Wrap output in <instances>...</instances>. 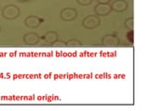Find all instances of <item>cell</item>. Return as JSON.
I'll return each mask as SVG.
<instances>
[{"instance_id": "cell-4", "label": "cell", "mask_w": 149, "mask_h": 111, "mask_svg": "<svg viewBox=\"0 0 149 111\" xmlns=\"http://www.w3.org/2000/svg\"><path fill=\"white\" fill-rule=\"evenodd\" d=\"M102 45L104 46H118L120 45V40L114 34H106L102 37Z\"/></svg>"}, {"instance_id": "cell-10", "label": "cell", "mask_w": 149, "mask_h": 111, "mask_svg": "<svg viewBox=\"0 0 149 111\" xmlns=\"http://www.w3.org/2000/svg\"><path fill=\"white\" fill-rule=\"evenodd\" d=\"M81 42L76 39H72L66 42V46H70V47H78V46H81Z\"/></svg>"}, {"instance_id": "cell-16", "label": "cell", "mask_w": 149, "mask_h": 111, "mask_svg": "<svg viewBox=\"0 0 149 111\" xmlns=\"http://www.w3.org/2000/svg\"><path fill=\"white\" fill-rule=\"evenodd\" d=\"M18 2H21V3H24V2H27L28 0H17Z\"/></svg>"}, {"instance_id": "cell-15", "label": "cell", "mask_w": 149, "mask_h": 111, "mask_svg": "<svg viewBox=\"0 0 149 111\" xmlns=\"http://www.w3.org/2000/svg\"><path fill=\"white\" fill-rule=\"evenodd\" d=\"M112 0H97L98 4H109Z\"/></svg>"}, {"instance_id": "cell-17", "label": "cell", "mask_w": 149, "mask_h": 111, "mask_svg": "<svg viewBox=\"0 0 149 111\" xmlns=\"http://www.w3.org/2000/svg\"><path fill=\"white\" fill-rule=\"evenodd\" d=\"M0 31H1V27H0Z\"/></svg>"}, {"instance_id": "cell-1", "label": "cell", "mask_w": 149, "mask_h": 111, "mask_svg": "<svg viewBox=\"0 0 149 111\" xmlns=\"http://www.w3.org/2000/svg\"><path fill=\"white\" fill-rule=\"evenodd\" d=\"M20 8L15 5H8L2 10V17L6 20H14L20 16Z\"/></svg>"}, {"instance_id": "cell-7", "label": "cell", "mask_w": 149, "mask_h": 111, "mask_svg": "<svg viewBox=\"0 0 149 111\" xmlns=\"http://www.w3.org/2000/svg\"><path fill=\"white\" fill-rule=\"evenodd\" d=\"M129 8V4L125 0H116L111 5V9L116 12H123L127 10Z\"/></svg>"}, {"instance_id": "cell-12", "label": "cell", "mask_w": 149, "mask_h": 111, "mask_svg": "<svg viewBox=\"0 0 149 111\" xmlns=\"http://www.w3.org/2000/svg\"><path fill=\"white\" fill-rule=\"evenodd\" d=\"M52 46H54V47H65L66 46V42L57 40L52 44Z\"/></svg>"}, {"instance_id": "cell-2", "label": "cell", "mask_w": 149, "mask_h": 111, "mask_svg": "<svg viewBox=\"0 0 149 111\" xmlns=\"http://www.w3.org/2000/svg\"><path fill=\"white\" fill-rule=\"evenodd\" d=\"M101 23V20L98 16L95 15H91L86 17L84 20L82 21V25L83 27H85L86 29H94V28L98 27Z\"/></svg>"}, {"instance_id": "cell-9", "label": "cell", "mask_w": 149, "mask_h": 111, "mask_svg": "<svg viewBox=\"0 0 149 111\" xmlns=\"http://www.w3.org/2000/svg\"><path fill=\"white\" fill-rule=\"evenodd\" d=\"M43 38H44V40L47 42V43H49V44H53L55 41H57V40H58V34H57L56 32L50 31V32H46Z\"/></svg>"}, {"instance_id": "cell-8", "label": "cell", "mask_w": 149, "mask_h": 111, "mask_svg": "<svg viewBox=\"0 0 149 111\" xmlns=\"http://www.w3.org/2000/svg\"><path fill=\"white\" fill-rule=\"evenodd\" d=\"M42 22H43V20L36 16H29L24 21L25 25L28 28H37Z\"/></svg>"}, {"instance_id": "cell-5", "label": "cell", "mask_w": 149, "mask_h": 111, "mask_svg": "<svg viewBox=\"0 0 149 111\" xmlns=\"http://www.w3.org/2000/svg\"><path fill=\"white\" fill-rule=\"evenodd\" d=\"M111 11V6L108 4H98L94 8V12L96 16H106Z\"/></svg>"}, {"instance_id": "cell-14", "label": "cell", "mask_w": 149, "mask_h": 111, "mask_svg": "<svg viewBox=\"0 0 149 111\" xmlns=\"http://www.w3.org/2000/svg\"><path fill=\"white\" fill-rule=\"evenodd\" d=\"M127 39L130 42V44L133 43V31H130L127 34Z\"/></svg>"}, {"instance_id": "cell-3", "label": "cell", "mask_w": 149, "mask_h": 111, "mask_svg": "<svg viewBox=\"0 0 149 111\" xmlns=\"http://www.w3.org/2000/svg\"><path fill=\"white\" fill-rule=\"evenodd\" d=\"M60 17L64 21H74L77 17V11L74 8H65L61 11Z\"/></svg>"}, {"instance_id": "cell-13", "label": "cell", "mask_w": 149, "mask_h": 111, "mask_svg": "<svg viewBox=\"0 0 149 111\" xmlns=\"http://www.w3.org/2000/svg\"><path fill=\"white\" fill-rule=\"evenodd\" d=\"M77 2L81 6H88V5L91 4L92 0H77Z\"/></svg>"}, {"instance_id": "cell-11", "label": "cell", "mask_w": 149, "mask_h": 111, "mask_svg": "<svg viewBox=\"0 0 149 111\" xmlns=\"http://www.w3.org/2000/svg\"><path fill=\"white\" fill-rule=\"evenodd\" d=\"M125 27L127 28L130 31H133V18H129L125 21L124 22Z\"/></svg>"}, {"instance_id": "cell-6", "label": "cell", "mask_w": 149, "mask_h": 111, "mask_svg": "<svg viewBox=\"0 0 149 111\" xmlns=\"http://www.w3.org/2000/svg\"><path fill=\"white\" fill-rule=\"evenodd\" d=\"M23 42L27 45H36L39 42V36L36 32H28L23 36Z\"/></svg>"}]
</instances>
